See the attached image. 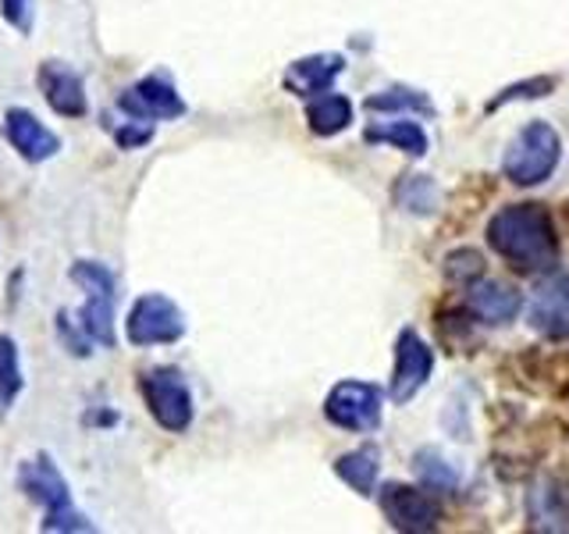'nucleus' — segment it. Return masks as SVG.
Instances as JSON below:
<instances>
[{
  "mask_svg": "<svg viewBox=\"0 0 569 534\" xmlns=\"http://www.w3.org/2000/svg\"><path fill=\"white\" fill-rule=\"evenodd\" d=\"M488 246L520 275H545L559 264L562 243L541 204H506L488 221Z\"/></svg>",
  "mask_w": 569,
  "mask_h": 534,
  "instance_id": "1",
  "label": "nucleus"
},
{
  "mask_svg": "<svg viewBox=\"0 0 569 534\" xmlns=\"http://www.w3.org/2000/svg\"><path fill=\"white\" fill-rule=\"evenodd\" d=\"M18 492H22L29 503H36L43 510V521H40V531H93L89 524V516L82 510H76L71 503V488L64 474L58 471V463H53L47 453H40L36 459H22L18 463Z\"/></svg>",
  "mask_w": 569,
  "mask_h": 534,
  "instance_id": "2",
  "label": "nucleus"
},
{
  "mask_svg": "<svg viewBox=\"0 0 569 534\" xmlns=\"http://www.w3.org/2000/svg\"><path fill=\"white\" fill-rule=\"evenodd\" d=\"M562 160V139L548 121L523 125L502 157V175L512 186H541L556 175Z\"/></svg>",
  "mask_w": 569,
  "mask_h": 534,
  "instance_id": "3",
  "label": "nucleus"
},
{
  "mask_svg": "<svg viewBox=\"0 0 569 534\" xmlns=\"http://www.w3.org/2000/svg\"><path fill=\"white\" fill-rule=\"evenodd\" d=\"M68 278L86 293V303L79 310L82 332L93 338V346L114 349V299H118V281L111 275V267L100 260H76L71 264Z\"/></svg>",
  "mask_w": 569,
  "mask_h": 534,
  "instance_id": "4",
  "label": "nucleus"
},
{
  "mask_svg": "<svg viewBox=\"0 0 569 534\" xmlns=\"http://www.w3.org/2000/svg\"><path fill=\"white\" fill-rule=\"evenodd\" d=\"M139 396L147 403L153 424H160L171 435H186L192 427L196 406L186 374L178 367H150L139 378Z\"/></svg>",
  "mask_w": 569,
  "mask_h": 534,
  "instance_id": "5",
  "label": "nucleus"
},
{
  "mask_svg": "<svg viewBox=\"0 0 569 534\" xmlns=\"http://www.w3.org/2000/svg\"><path fill=\"white\" fill-rule=\"evenodd\" d=\"M189 320L182 307L164 296V293H142L129 317H124V338L136 349H150V346H174L178 338H186Z\"/></svg>",
  "mask_w": 569,
  "mask_h": 534,
  "instance_id": "6",
  "label": "nucleus"
},
{
  "mask_svg": "<svg viewBox=\"0 0 569 534\" xmlns=\"http://www.w3.org/2000/svg\"><path fill=\"white\" fill-rule=\"evenodd\" d=\"M381 414H385V392L370 382L346 378L325 396V417L335 427H342V432H352V435L378 432Z\"/></svg>",
  "mask_w": 569,
  "mask_h": 534,
  "instance_id": "7",
  "label": "nucleus"
},
{
  "mask_svg": "<svg viewBox=\"0 0 569 534\" xmlns=\"http://www.w3.org/2000/svg\"><path fill=\"white\" fill-rule=\"evenodd\" d=\"M378 495V506L385 513L388 527H396L402 534H427V531H438L445 521V510L438 498L417 488V485H399V481H388V485Z\"/></svg>",
  "mask_w": 569,
  "mask_h": 534,
  "instance_id": "8",
  "label": "nucleus"
},
{
  "mask_svg": "<svg viewBox=\"0 0 569 534\" xmlns=\"http://www.w3.org/2000/svg\"><path fill=\"white\" fill-rule=\"evenodd\" d=\"M118 111L124 118H142V121H178L186 118L189 103L178 93L174 79L168 71H150L139 82H132L129 89H121L118 97Z\"/></svg>",
  "mask_w": 569,
  "mask_h": 534,
  "instance_id": "9",
  "label": "nucleus"
},
{
  "mask_svg": "<svg viewBox=\"0 0 569 534\" xmlns=\"http://www.w3.org/2000/svg\"><path fill=\"white\" fill-rule=\"evenodd\" d=\"M435 374V349L423 343L417 328H402L396 338V367H391L388 399L396 406H406L420 396V388Z\"/></svg>",
  "mask_w": 569,
  "mask_h": 534,
  "instance_id": "10",
  "label": "nucleus"
},
{
  "mask_svg": "<svg viewBox=\"0 0 569 534\" xmlns=\"http://www.w3.org/2000/svg\"><path fill=\"white\" fill-rule=\"evenodd\" d=\"M530 328L541 338H569V271H545L530 299Z\"/></svg>",
  "mask_w": 569,
  "mask_h": 534,
  "instance_id": "11",
  "label": "nucleus"
},
{
  "mask_svg": "<svg viewBox=\"0 0 569 534\" xmlns=\"http://www.w3.org/2000/svg\"><path fill=\"white\" fill-rule=\"evenodd\" d=\"M36 86H40V97L47 107L61 118H86L89 115V93L86 82L76 68H68L64 61H43L36 68Z\"/></svg>",
  "mask_w": 569,
  "mask_h": 534,
  "instance_id": "12",
  "label": "nucleus"
},
{
  "mask_svg": "<svg viewBox=\"0 0 569 534\" xmlns=\"http://www.w3.org/2000/svg\"><path fill=\"white\" fill-rule=\"evenodd\" d=\"M4 139L26 165H43V160L61 154V136L47 129L29 107H8L4 111Z\"/></svg>",
  "mask_w": 569,
  "mask_h": 534,
  "instance_id": "13",
  "label": "nucleus"
},
{
  "mask_svg": "<svg viewBox=\"0 0 569 534\" xmlns=\"http://www.w3.org/2000/svg\"><path fill=\"white\" fill-rule=\"evenodd\" d=\"M523 310V293L516 285L506 281H495V278H473L467 285V314L480 325H491V328H502L512 325L516 317Z\"/></svg>",
  "mask_w": 569,
  "mask_h": 534,
  "instance_id": "14",
  "label": "nucleus"
},
{
  "mask_svg": "<svg viewBox=\"0 0 569 534\" xmlns=\"http://www.w3.org/2000/svg\"><path fill=\"white\" fill-rule=\"evenodd\" d=\"M346 71V58L342 53H307V58H296L289 68H284L281 76V86L289 89L292 97H302L310 100L317 93H328V89L335 86V79Z\"/></svg>",
  "mask_w": 569,
  "mask_h": 534,
  "instance_id": "15",
  "label": "nucleus"
},
{
  "mask_svg": "<svg viewBox=\"0 0 569 534\" xmlns=\"http://www.w3.org/2000/svg\"><path fill=\"white\" fill-rule=\"evenodd\" d=\"M527 527L569 531V492H562L556 481H538L527 492Z\"/></svg>",
  "mask_w": 569,
  "mask_h": 534,
  "instance_id": "16",
  "label": "nucleus"
},
{
  "mask_svg": "<svg viewBox=\"0 0 569 534\" xmlns=\"http://www.w3.org/2000/svg\"><path fill=\"white\" fill-rule=\"evenodd\" d=\"M331 467L356 495L370 498L373 492H378V477H381V449L378 445H360V449L338 456Z\"/></svg>",
  "mask_w": 569,
  "mask_h": 534,
  "instance_id": "17",
  "label": "nucleus"
},
{
  "mask_svg": "<svg viewBox=\"0 0 569 534\" xmlns=\"http://www.w3.org/2000/svg\"><path fill=\"white\" fill-rule=\"evenodd\" d=\"M363 139L370 142V147H396L402 150L406 157H423L427 150H431V139H427V132L420 129L417 121H373L363 129Z\"/></svg>",
  "mask_w": 569,
  "mask_h": 534,
  "instance_id": "18",
  "label": "nucleus"
},
{
  "mask_svg": "<svg viewBox=\"0 0 569 534\" xmlns=\"http://www.w3.org/2000/svg\"><path fill=\"white\" fill-rule=\"evenodd\" d=\"M307 125L310 132L320 139H331V136H342L349 125H352V100L342 93H317L307 103Z\"/></svg>",
  "mask_w": 569,
  "mask_h": 534,
  "instance_id": "19",
  "label": "nucleus"
},
{
  "mask_svg": "<svg viewBox=\"0 0 569 534\" xmlns=\"http://www.w3.org/2000/svg\"><path fill=\"white\" fill-rule=\"evenodd\" d=\"M363 107H367V111H373V115H402V111L423 115V118H435L438 115L435 100L427 97V93H420V89H413V86H388V89H378V93L367 97Z\"/></svg>",
  "mask_w": 569,
  "mask_h": 534,
  "instance_id": "20",
  "label": "nucleus"
},
{
  "mask_svg": "<svg viewBox=\"0 0 569 534\" xmlns=\"http://www.w3.org/2000/svg\"><path fill=\"white\" fill-rule=\"evenodd\" d=\"M396 204L417 218H427L441 207V189L431 175H402L396 186Z\"/></svg>",
  "mask_w": 569,
  "mask_h": 534,
  "instance_id": "21",
  "label": "nucleus"
},
{
  "mask_svg": "<svg viewBox=\"0 0 569 534\" xmlns=\"http://www.w3.org/2000/svg\"><path fill=\"white\" fill-rule=\"evenodd\" d=\"M413 474L420 477V485L431 488V492H456L459 488V467L438 449H420L413 456Z\"/></svg>",
  "mask_w": 569,
  "mask_h": 534,
  "instance_id": "22",
  "label": "nucleus"
},
{
  "mask_svg": "<svg viewBox=\"0 0 569 534\" xmlns=\"http://www.w3.org/2000/svg\"><path fill=\"white\" fill-rule=\"evenodd\" d=\"M22 388H26V378H22L18 343L11 335H0V417H8V409L22 396Z\"/></svg>",
  "mask_w": 569,
  "mask_h": 534,
  "instance_id": "23",
  "label": "nucleus"
},
{
  "mask_svg": "<svg viewBox=\"0 0 569 534\" xmlns=\"http://www.w3.org/2000/svg\"><path fill=\"white\" fill-rule=\"evenodd\" d=\"M556 86H559V82L551 79V76H533V79H523V82H516V86H506L502 93H498V97L488 103V111H498V107L516 103V100H538V97H548Z\"/></svg>",
  "mask_w": 569,
  "mask_h": 534,
  "instance_id": "24",
  "label": "nucleus"
},
{
  "mask_svg": "<svg viewBox=\"0 0 569 534\" xmlns=\"http://www.w3.org/2000/svg\"><path fill=\"white\" fill-rule=\"evenodd\" d=\"M111 136H114V147L118 150H142V147H150V142H153L157 129H153V121L124 118L121 125H114Z\"/></svg>",
  "mask_w": 569,
  "mask_h": 534,
  "instance_id": "25",
  "label": "nucleus"
},
{
  "mask_svg": "<svg viewBox=\"0 0 569 534\" xmlns=\"http://www.w3.org/2000/svg\"><path fill=\"white\" fill-rule=\"evenodd\" d=\"M445 275L456 285H470L473 278L485 275V257L477 249H456V254L445 257Z\"/></svg>",
  "mask_w": 569,
  "mask_h": 534,
  "instance_id": "26",
  "label": "nucleus"
},
{
  "mask_svg": "<svg viewBox=\"0 0 569 534\" xmlns=\"http://www.w3.org/2000/svg\"><path fill=\"white\" fill-rule=\"evenodd\" d=\"M58 335H61V343H64V349L71 356H82V360H86V356L93 353V338L82 332V325L71 320L68 310H58Z\"/></svg>",
  "mask_w": 569,
  "mask_h": 534,
  "instance_id": "27",
  "label": "nucleus"
},
{
  "mask_svg": "<svg viewBox=\"0 0 569 534\" xmlns=\"http://www.w3.org/2000/svg\"><path fill=\"white\" fill-rule=\"evenodd\" d=\"M0 14L18 36H29L36 22V0H0Z\"/></svg>",
  "mask_w": 569,
  "mask_h": 534,
  "instance_id": "28",
  "label": "nucleus"
}]
</instances>
